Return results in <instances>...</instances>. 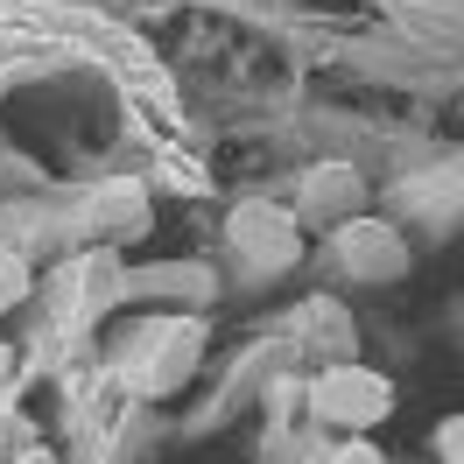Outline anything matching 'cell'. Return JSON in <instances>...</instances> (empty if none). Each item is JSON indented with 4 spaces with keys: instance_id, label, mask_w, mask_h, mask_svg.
<instances>
[{
    "instance_id": "1",
    "label": "cell",
    "mask_w": 464,
    "mask_h": 464,
    "mask_svg": "<svg viewBox=\"0 0 464 464\" xmlns=\"http://www.w3.org/2000/svg\"><path fill=\"white\" fill-rule=\"evenodd\" d=\"M310 415H317V422H338V430H373V422L394 415V380L373 373V366H359V359L324 366V373L310 380Z\"/></svg>"
},
{
    "instance_id": "2",
    "label": "cell",
    "mask_w": 464,
    "mask_h": 464,
    "mask_svg": "<svg viewBox=\"0 0 464 464\" xmlns=\"http://www.w3.org/2000/svg\"><path fill=\"white\" fill-rule=\"evenodd\" d=\"M141 366H134V387L141 394H176L183 380L198 373V359H204V324L198 317H162V324H148L141 331Z\"/></svg>"
},
{
    "instance_id": "3",
    "label": "cell",
    "mask_w": 464,
    "mask_h": 464,
    "mask_svg": "<svg viewBox=\"0 0 464 464\" xmlns=\"http://www.w3.org/2000/svg\"><path fill=\"white\" fill-rule=\"evenodd\" d=\"M226 232H232V246H239L254 267H267V275H275V267H289V261H295V246H303V239H295V211H282V204H261V198L239 204Z\"/></svg>"
},
{
    "instance_id": "4",
    "label": "cell",
    "mask_w": 464,
    "mask_h": 464,
    "mask_svg": "<svg viewBox=\"0 0 464 464\" xmlns=\"http://www.w3.org/2000/svg\"><path fill=\"white\" fill-rule=\"evenodd\" d=\"M338 261L359 275V282H394L408 267V246L394 226H380V218H345L338 226Z\"/></svg>"
},
{
    "instance_id": "5",
    "label": "cell",
    "mask_w": 464,
    "mask_h": 464,
    "mask_svg": "<svg viewBox=\"0 0 464 464\" xmlns=\"http://www.w3.org/2000/svg\"><path fill=\"white\" fill-rule=\"evenodd\" d=\"M359 211V169L352 162H317L303 176V218H338L345 226Z\"/></svg>"
},
{
    "instance_id": "6",
    "label": "cell",
    "mask_w": 464,
    "mask_h": 464,
    "mask_svg": "<svg viewBox=\"0 0 464 464\" xmlns=\"http://www.w3.org/2000/svg\"><path fill=\"white\" fill-rule=\"evenodd\" d=\"M303 331H310V345H324V359H331V366H345V359H352V324H345V310H338V303H317V310L303 317Z\"/></svg>"
},
{
    "instance_id": "7",
    "label": "cell",
    "mask_w": 464,
    "mask_h": 464,
    "mask_svg": "<svg viewBox=\"0 0 464 464\" xmlns=\"http://www.w3.org/2000/svg\"><path fill=\"white\" fill-rule=\"evenodd\" d=\"M22 295H29V261H22L14 246H0V317H7Z\"/></svg>"
},
{
    "instance_id": "8",
    "label": "cell",
    "mask_w": 464,
    "mask_h": 464,
    "mask_svg": "<svg viewBox=\"0 0 464 464\" xmlns=\"http://www.w3.org/2000/svg\"><path fill=\"white\" fill-rule=\"evenodd\" d=\"M324 464H387V458H380V443H366V436H352V443H338V450H331Z\"/></svg>"
},
{
    "instance_id": "9",
    "label": "cell",
    "mask_w": 464,
    "mask_h": 464,
    "mask_svg": "<svg viewBox=\"0 0 464 464\" xmlns=\"http://www.w3.org/2000/svg\"><path fill=\"white\" fill-rule=\"evenodd\" d=\"M436 450H443V464H464V415H450V422L436 430Z\"/></svg>"
},
{
    "instance_id": "10",
    "label": "cell",
    "mask_w": 464,
    "mask_h": 464,
    "mask_svg": "<svg viewBox=\"0 0 464 464\" xmlns=\"http://www.w3.org/2000/svg\"><path fill=\"white\" fill-rule=\"evenodd\" d=\"M7 380H14V352L0 345V394H7Z\"/></svg>"
},
{
    "instance_id": "11",
    "label": "cell",
    "mask_w": 464,
    "mask_h": 464,
    "mask_svg": "<svg viewBox=\"0 0 464 464\" xmlns=\"http://www.w3.org/2000/svg\"><path fill=\"white\" fill-rule=\"evenodd\" d=\"M14 464H57V458H50V450H22Z\"/></svg>"
}]
</instances>
